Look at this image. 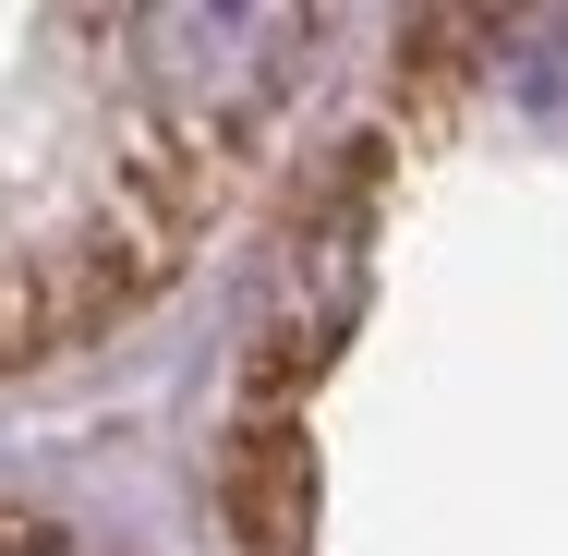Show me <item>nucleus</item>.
Listing matches in <instances>:
<instances>
[{"instance_id":"nucleus-1","label":"nucleus","mask_w":568,"mask_h":556,"mask_svg":"<svg viewBox=\"0 0 568 556\" xmlns=\"http://www.w3.org/2000/svg\"><path fill=\"white\" fill-rule=\"evenodd\" d=\"M230 520H242V545L254 556H303L315 545V459H303V436L278 424H254L242 436V459H230Z\"/></svg>"}]
</instances>
